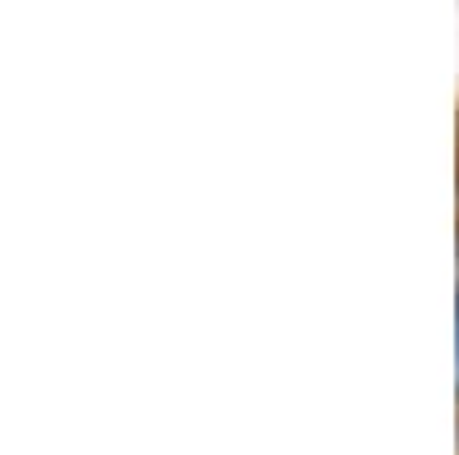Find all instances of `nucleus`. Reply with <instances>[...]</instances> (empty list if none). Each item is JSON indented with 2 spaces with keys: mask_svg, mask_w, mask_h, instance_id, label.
I'll return each mask as SVG.
<instances>
[{
  "mask_svg": "<svg viewBox=\"0 0 459 455\" xmlns=\"http://www.w3.org/2000/svg\"><path fill=\"white\" fill-rule=\"evenodd\" d=\"M455 372H459V336H455Z\"/></svg>",
  "mask_w": 459,
  "mask_h": 455,
  "instance_id": "obj_1",
  "label": "nucleus"
},
{
  "mask_svg": "<svg viewBox=\"0 0 459 455\" xmlns=\"http://www.w3.org/2000/svg\"><path fill=\"white\" fill-rule=\"evenodd\" d=\"M455 313H459V299H455Z\"/></svg>",
  "mask_w": 459,
  "mask_h": 455,
  "instance_id": "obj_2",
  "label": "nucleus"
}]
</instances>
